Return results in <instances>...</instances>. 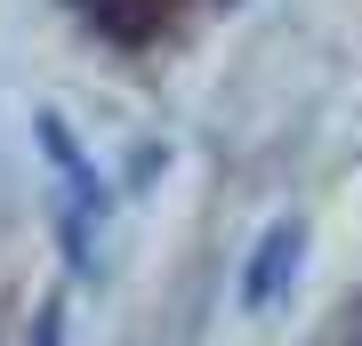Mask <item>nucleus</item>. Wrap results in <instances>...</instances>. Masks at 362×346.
Listing matches in <instances>:
<instances>
[{
    "instance_id": "obj_1",
    "label": "nucleus",
    "mask_w": 362,
    "mask_h": 346,
    "mask_svg": "<svg viewBox=\"0 0 362 346\" xmlns=\"http://www.w3.org/2000/svg\"><path fill=\"white\" fill-rule=\"evenodd\" d=\"M298 250H306V226H298V218H274V226L258 233V250H250V266H242V306H250V314H266L274 298H282Z\"/></svg>"
},
{
    "instance_id": "obj_2",
    "label": "nucleus",
    "mask_w": 362,
    "mask_h": 346,
    "mask_svg": "<svg viewBox=\"0 0 362 346\" xmlns=\"http://www.w3.org/2000/svg\"><path fill=\"white\" fill-rule=\"evenodd\" d=\"M25 346H65V298H40V314H33Z\"/></svg>"
},
{
    "instance_id": "obj_3",
    "label": "nucleus",
    "mask_w": 362,
    "mask_h": 346,
    "mask_svg": "<svg viewBox=\"0 0 362 346\" xmlns=\"http://www.w3.org/2000/svg\"><path fill=\"white\" fill-rule=\"evenodd\" d=\"M322 346H362V314H346V322H338V330H330Z\"/></svg>"
}]
</instances>
